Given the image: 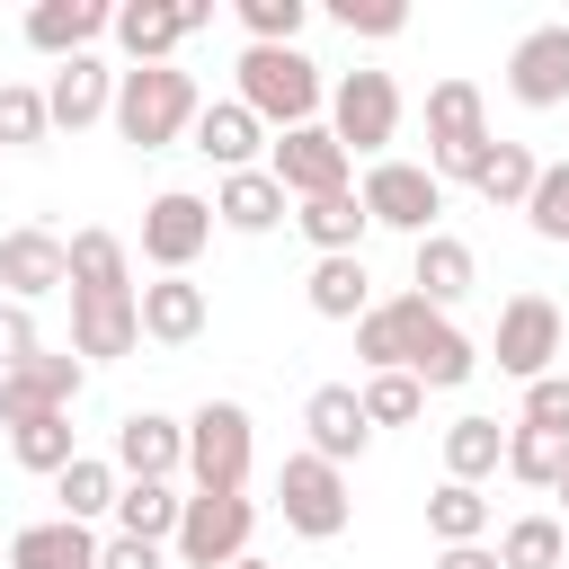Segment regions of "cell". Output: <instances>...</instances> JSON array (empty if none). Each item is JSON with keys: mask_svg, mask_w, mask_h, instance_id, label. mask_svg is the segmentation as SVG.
Returning <instances> with one entry per match:
<instances>
[{"mask_svg": "<svg viewBox=\"0 0 569 569\" xmlns=\"http://www.w3.org/2000/svg\"><path fill=\"white\" fill-rule=\"evenodd\" d=\"M196 116H204L196 71H178V62L116 71V133H124L133 151H169V142H187V133H196Z\"/></svg>", "mask_w": 569, "mask_h": 569, "instance_id": "6da1fadb", "label": "cell"}, {"mask_svg": "<svg viewBox=\"0 0 569 569\" xmlns=\"http://www.w3.org/2000/svg\"><path fill=\"white\" fill-rule=\"evenodd\" d=\"M320 62L302 53V44H240V107L258 116V124H276V133H293V124H320Z\"/></svg>", "mask_w": 569, "mask_h": 569, "instance_id": "7a4b0ae2", "label": "cell"}, {"mask_svg": "<svg viewBox=\"0 0 569 569\" xmlns=\"http://www.w3.org/2000/svg\"><path fill=\"white\" fill-rule=\"evenodd\" d=\"M249 462H258V427L240 400H204L187 418V480L213 489V498H240L249 489Z\"/></svg>", "mask_w": 569, "mask_h": 569, "instance_id": "3957f363", "label": "cell"}, {"mask_svg": "<svg viewBox=\"0 0 569 569\" xmlns=\"http://www.w3.org/2000/svg\"><path fill=\"white\" fill-rule=\"evenodd\" d=\"M329 133L347 142V160H391V142H400V80L391 71H347L338 89H329Z\"/></svg>", "mask_w": 569, "mask_h": 569, "instance_id": "277c9868", "label": "cell"}, {"mask_svg": "<svg viewBox=\"0 0 569 569\" xmlns=\"http://www.w3.org/2000/svg\"><path fill=\"white\" fill-rule=\"evenodd\" d=\"M489 142H498V133H489L480 89H471V80H436V89H427V169L471 187V169H480Z\"/></svg>", "mask_w": 569, "mask_h": 569, "instance_id": "5b68a950", "label": "cell"}, {"mask_svg": "<svg viewBox=\"0 0 569 569\" xmlns=\"http://www.w3.org/2000/svg\"><path fill=\"white\" fill-rule=\"evenodd\" d=\"M276 507H284V525H293L302 542H338V533H347V516H356L347 471H338V462H320L311 445H302V453H284V471H276Z\"/></svg>", "mask_w": 569, "mask_h": 569, "instance_id": "8992f818", "label": "cell"}, {"mask_svg": "<svg viewBox=\"0 0 569 569\" xmlns=\"http://www.w3.org/2000/svg\"><path fill=\"white\" fill-rule=\"evenodd\" d=\"M249 533H258V498H249V489H240V498L196 489L169 551H178V569H231V560H249Z\"/></svg>", "mask_w": 569, "mask_h": 569, "instance_id": "52a82bcc", "label": "cell"}, {"mask_svg": "<svg viewBox=\"0 0 569 569\" xmlns=\"http://www.w3.org/2000/svg\"><path fill=\"white\" fill-rule=\"evenodd\" d=\"M560 347H569V329H560L551 293H507L498 338H489L498 373H507V382H542V373H560Z\"/></svg>", "mask_w": 569, "mask_h": 569, "instance_id": "ba28073f", "label": "cell"}, {"mask_svg": "<svg viewBox=\"0 0 569 569\" xmlns=\"http://www.w3.org/2000/svg\"><path fill=\"white\" fill-rule=\"evenodd\" d=\"M356 196H365V213H373L382 231H409V240H427L436 213H445V178H436L427 160H373Z\"/></svg>", "mask_w": 569, "mask_h": 569, "instance_id": "9c48e42d", "label": "cell"}, {"mask_svg": "<svg viewBox=\"0 0 569 569\" xmlns=\"http://www.w3.org/2000/svg\"><path fill=\"white\" fill-rule=\"evenodd\" d=\"M204 240H213V196L160 187V196L142 204V258H151L160 276H187V267L204 258Z\"/></svg>", "mask_w": 569, "mask_h": 569, "instance_id": "30bf717a", "label": "cell"}, {"mask_svg": "<svg viewBox=\"0 0 569 569\" xmlns=\"http://www.w3.org/2000/svg\"><path fill=\"white\" fill-rule=\"evenodd\" d=\"M267 169H276V187H284L293 204H311V196H338V187H356V160H347V142H338L329 124H293V133H276Z\"/></svg>", "mask_w": 569, "mask_h": 569, "instance_id": "8fae6325", "label": "cell"}, {"mask_svg": "<svg viewBox=\"0 0 569 569\" xmlns=\"http://www.w3.org/2000/svg\"><path fill=\"white\" fill-rule=\"evenodd\" d=\"M80 382H89V365L62 347H44V356H27L18 373H0V427H27V418H71V400H80Z\"/></svg>", "mask_w": 569, "mask_h": 569, "instance_id": "7c38bea8", "label": "cell"}, {"mask_svg": "<svg viewBox=\"0 0 569 569\" xmlns=\"http://www.w3.org/2000/svg\"><path fill=\"white\" fill-rule=\"evenodd\" d=\"M507 98L516 107H569V18H542L507 44Z\"/></svg>", "mask_w": 569, "mask_h": 569, "instance_id": "4fadbf2b", "label": "cell"}, {"mask_svg": "<svg viewBox=\"0 0 569 569\" xmlns=\"http://www.w3.org/2000/svg\"><path fill=\"white\" fill-rule=\"evenodd\" d=\"M142 347V284L133 293H71V356L80 365H116Z\"/></svg>", "mask_w": 569, "mask_h": 569, "instance_id": "5bb4252c", "label": "cell"}, {"mask_svg": "<svg viewBox=\"0 0 569 569\" xmlns=\"http://www.w3.org/2000/svg\"><path fill=\"white\" fill-rule=\"evenodd\" d=\"M427 320H445L427 293H391V302H373V311L356 320V356H365V373H409Z\"/></svg>", "mask_w": 569, "mask_h": 569, "instance_id": "9a60e30c", "label": "cell"}, {"mask_svg": "<svg viewBox=\"0 0 569 569\" xmlns=\"http://www.w3.org/2000/svg\"><path fill=\"white\" fill-rule=\"evenodd\" d=\"M0 284H9V302H44V293H62V284H71V240H53L44 222L0 231Z\"/></svg>", "mask_w": 569, "mask_h": 569, "instance_id": "2e32d148", "label": "cell"}, {"mask_svg": "<svg viewBox=\"0 0 569 569\" xmlns=\"http://www.w3.org/2000/svg\"><path fill=\"white\" fill-rule=\"evenodd\" d=\"M302 427H311V453L338 462V471L373 445V418H365V391H356V382H320V391L302 400Z\"/></svg>", "mask_w": 569, "mask_h": 569, "instance_id": "e0dca14e", "label": "cell"}, {"mask_svg": "<svg viewBox=\"0 0 569 569\" xmlns=\"http://www.w3.org/2000/svg\"><path fill=\"white\" fill-rule=\"evenodd\" d=\"M116 471H124V480H169V471H187V418L124 409V418H116Z\"/></svg>", "mask_w": 569, "mask_h": 569, "instance_id": "ac0fdd59", "label": "cell"}, {"mask_svg": "<svg viewBox=\"0 0 569 569\" xmlns=\"http://www.w3.org/2000/svg\"><path fill=\"white\" fill-rule=\"evenodd\" d=\"M196 27H213V9L204 0H187V9H151V0H124L116 9V44L133 53V71H151V62H169Z\"/></svg>", "mask_w": 569, "mask_h": 569, "instance_id": "d6986e66", "label": "cell"}, {"mask_svg": "<svg viewBox=\"0 0 569 569\" xmlns=\"http://www.w3.org/2000/svg\"><path fill=\"white\" fill-rule=\"evenodd\" d=\"M44 107H53V133H80V124L116 116V71H107L98 53H71V62H53Z\"/></svg>", "mask_w": 569, "mask_h": 569, "instance_id": "ffe728a7", "label": "cell"}, {"mask_svg": "<svg viewBox=\"0 0 569 569\" xmlns=\"http://www.w3.org/2000/svg\"><path fill=\"white\" fill-rule=\"evenodd\" d=\"M98 36H116V9H107V0H36V9H27V44L53 53V62L89 53Z\"/></svg>", "mask_w": 569, "mask_h": 569, "instance_id": "44dd1931", "label": "cell"}, {"mask_svg": "<svg viewBox=\"0 0 569 569\" xmlns=\"http://www.w3.org/2000/svg\"><path fill=\"white\" fill-rule=\"evenodd\" d=\"M222 178H240V169H258V142H267V124L240 107V98H204V116H196V133H187Z\"/></svg>", "mask_w": 569, "mask_h": 569, "instance_id": "7402d4cb", "label": "cell"}, {"mask_svg": "<svg viewBox=\"0 0 569 569\" xmlns=\"http://www.w3.org/2000/svg\"><path fill=\"white\" fill-rule=\"evenodd\" d=\"M471 276H480L471 240H453V231H427V240H409V293H427L436 311H453V302L471 293Z\"/></svg>", "mask_w": 569, "mask_h": 569, "instance_id": "603a6c76", "label": "cell"}, {"mask_svg": "<svg viewBox=\"0 0 569 569\" xmlns=\"http://www.w3.org/2000/svg\"><path fill=\"white\" fill-rule=\"evenodd\" d=\"M284 213H293V196L276 187V169H240V178L213 187V222H222V231H249V240H258V231H276Z\"/></svg>", "mask_w": 569, "mask_h": 569, "instance_id": "cb8c5ba5", "label": "cell"}, {"mask_svg": "<svg viewBox=\"0 0 569 569\" xmlns=\"http://www.w3.org/2000/svg\"><path fill=\"white\" fill-rule=\"evenodd\" d=\"M204 320H213L204 284H187V276L142 284V338H160V347H196V338H204Z\"/></svg>", "mask_w": 569, "mask_h": 569, "instance_id": "d4e9b609", "label": "cell"}, {"mask_svg": "<svg viewBox=\"0 0 569 569\" xmlns=\"http://www.w3.org/2000/svg\"><path fill=\"white\" fill-rule=\"evenodd\" d=\"M9 569H98V533L71 525V516L18 525V533H9Z\"/></svg>", "mask_w": 569, "mask_h": 569, "instance_id": "484cf974", "label": "cell"}, {"mask_svg": "<svg viewBox=\"0 0 569 569\" xmlns=\"http://www.w3.org/2000/svg\"><path fill=\"white\" fill-rule=\"evenodd\" d=\"M293 231H302L320 258H356V240L373 231V213H365V196H356V187H338V196H311V204H293Z\"/></svg>", "mask_w": 569, "mask_h": 569, "instance_id": "4316f807", "label": "cell"}, {"mask_svg": "<svg viewBox=\"0 0 569 569\" xmlns=\"http://www.w3.org/2000/svg\"><path fill=\"white\" fill-rule=\"evenodd\" d=\"M489 471H507V427L471 409V418L445 427V480H471V489H480Z\"/></svg>", "mask_w": 569, "mask_h": 569, "instance_id": "83f0119b", "label": "cell"}, {"mask_svg": "<svg viewBox=\"0 0 569 569\" xmlns=\"http://www.w3.org/2000/svg\"><path fill=\"white\" fill-rule=\"evenodd\" d=\"M53 498H62V516H71V525H98V516H116V498H124V471H116V453H80V462L53 480Z\"/></svg>", "mask_w": 569, "mask_h": 569, "instance_id": "f1b7e54d", "label": "cell"}, {"mask_svg": "<svg viewBox=\"0 0 569 569\" xmlns=\"http://www.w3.org/2000/svg\"><path fill=\"white\" fill-rule=\"evenodd\" d=\"M178 516H187V498L169 489V480H124V498H116V533H133V542H178Z\"/></svg>", "mask_w": 569, "mask_h": 569, "instance_id": "f546056e", "label": "cell"}, {"mask_svg": "<svg viewBox=\"0 0 569 569\" xmlns=\"http://www.w3.org/2000/svg\"><path fill=\"white\" fill-rule=\"evenodd\" d=\"M71 293H133V258L116 231H71Z\"/></svg>", "mask_w": 569, "mask_h": 569, "instance_id": "4dcf8cb0", "label": "cell"}, {"mask_svg": "<svg viewBox=\"0 0 569 569\" xmlns=\"http://www.w3.org/2000/svg\"><path fill=\"white\" fill-rule=\"evenodd\" d=\"M302 293H311L320 320H365V311H373V302H365V293H373L365 249H356V258H311V284H302Z\"/></svg>", "mask_w": 569, "mask_h": 569, "instance_id": "1f68e13d", "label": "cell"}, {"mask_svg": "<svg viewBox=\"0 0 569 569\" xmlns=\"http://www.w3.org/2000/svg\"><path fill=\"white\" fill-rule=\"evenodd\" d=\"M409 373L427 382V391H462L471 373H480V347L453 329V320H427V338H418V356H409Z\"/></svg>", "mask_w": 569, "mask_h": 569, "instance_id": "d6a6232c", "label": "cell"}, {"mask_svg": "<svg viewBox=\"0 0 569 569\" xmlns=\"http://www.w3.org/2000/svg\"><path fill=\"white\" fill-rule=\"evenodd\" d=\"M533 178H542V160L525 151V142H489L480 151V169H471V196H489V204H533Z\"/></svg>", "mask_w": 569, "mask_h": 569, "instance_id": "836d02e7", "label": "cell"}, {"mask_svg": "<svg viewBox=\"0 0 569 569\" xmlns=\"http://www.w3.org/2000/svg\"><path fill=\"white\" fill-rule=\"evenodd\" d=\"M9 453H18V471L62 480L80 462V436H71V418H27V427H9Z\"/></svg>", "mask_w": 569, "mask_h": 569, "instance_id": "e575fe53", "label": "cell"}, {"mask_svg": "<svg viewBox=\"0 0 569 569\" xmlns=\"http://www.w3.org/2000/svg\"><path fill=\"white\" fill-rule=\"evenodd\" d=\"M427 533L453 551V542H489V498L471 489V480H445L436 498H427Z\"/></svg>", "mask_w": 569, "mask_h": 569, "instance_id": "d590c367", "label": "cell"}, {"mask_svg": "<svg viewBox=\"0 0 569 569\" xmlns=\"http://www.w3.org/2000/svg\"><path fill=\"white\" fill-rule=\"evenodd\" d=\"M507 471L525 480V489H560L569 480V436H542V427H507Z\"/></svg>", "mask_w": 569, "mask_h": 569, "instance_id": "8d00e7d4", "label": "cell"}, {"mask_svg": "<svg viewBox=\"0 0 569 569\" xmlns=\"http://www.w3.org/2000/svg\"><path fill=\"white\" fill-rule=\"evenodd\" d=\"M498 560H507V569H560V560H569L560 516H516V525L498 533Z\"/></svg>", "mask_w": 569, "mask_h": 569, "instance_id": "74e56055", "label": "cell"}, {"mask_svg": "<svg viewBox=\"0 0 569 569\" xmlns=\"http://www.w3.org/2000/svg\"><path fill=\"white\" fill-rule=\"evenodd\" d=\"M53 133V107H44V89H27V80H0V151H36Z\"/></svg>", "mask_w": 569, "mask_h": 569, "instance_id": "f35d334b", "label": "cell"}, {"mask_svg": "<svg viewBox=\"0 0 569 569\" xmlns=\"http://www.w3.org/2000/svg\"><path fill=\"white\" fill-rule=\"evenodd\" d=\"M525 222H533V240L569 249V160H542V178H533V204H525Z\"/></svg>", "mask_w": 569, "mask_h": 569, "instance_id": "ab89813d", "label": "cell"}, {"mask_svg": "<svg viewBox=\"0 0 569 569\" xmlns=\"http://www.w3.org/2000/svg\"><path fill=\"white\" fill-rule=\"evenodd\" d=\"M427 409V382L418 373H365V418L373 427H409Z\"/></svg>", "mask_w": 569, "mask_h": 569, "instance_id": "60d3db41", "label": "cell"}, {"mask_svg": "<svg viewBox=\"0 0 569 569\" xmlns=\"http://www.w3.org/2000/svg\"><path fill=\"white\" fill-rule=\"evenodd\" d=\"M302 18H311V0H240L249 44H293V36H302Z\"/></svg>", "mask_w": 569, "mask_h": 569, "instance_id": "b9f144b4", "label": "cell"}, {"mask_svg": "<svg viewBox=\"0 0 569 569\" xmlns=\"http://www.w3.org/2000/svg\"><path fill=\"white\" fill-rule=\"evenodd\" d=\"M329 18H338L347 36H400V27H409L400 0H329Z\"/></svg>", "mask_w": 569, "mask_h": 569, "instance_id": "7bdbcfd3", "label": "cell"}, {"mask_svg": "<svg viewBox=\"0 0 569 569\" xmlns=\"http://www.w3.org/2000/svg\"><path fill=\"white\" fill-rule=\"evenodd\" d=\"M525 427H542V436H569V373H542V382H525Z\"/></svg>", "mask_w": 569, "mask_h": 569, "instance_id": "ee69618b", "label": "cell"}, {"mask_svg": "<svg viewBox=\"0 0 569 569\" xmlns=\"http://www.w3.org/2000/svg\"><path fill=\"white\" fill-rule=\"evenodd\" d=\"M27 356H44V338H36V320H27V302H0V373H18Z\"/></svg>", "mask_w": 569, "mask_h": 569, "instance_id": "f6af8a7d", "label": "cell"}, {"mask_svg": "<svg viewBox=\"0 0 569 569\" xmlns=\"http://www.w3.org/2000/svg\"><path fill=\"white\" fill-rule=\"evenodd\" d=\"M98 569H169V551L160 542H133V533H107L98 542Z\"/></svg>", "mask_w": 569, "mask_h": 569, "instance_id": "bcb514c9", "label": "cell"}, {"mask_svg": "<svg viewBox=\"0 0 569 569\" xmlns=\"http://www.w3.org/2000/svg\"><path fill=\"white\" fill-rule=\"evenodd\" d=\"M436 569H507V560H498V542H453V551H436Z\"/></svg>", "mask_w": 569, "mask_h": 569, "instance_id": "7dc6e473", "label": "cell"}, {"mask_svg": "<svg viewBox=\"0 0 569 569\" xmlns=\"http://www.w3.org/2000/svg\"><path fill=\"white\" fill-rule=\"evenodd\" d=\"M231 569H267V560H258V551H249V560H231Z\"/></svg>", "mask_w": 569, "mask_h": 569, "instance_id": "c3c4849f", "label": "cell"}, {"mask_svg": "<svg viewBox=\"0 0 569 569\" xmlns=\"http://www.w3.org/2000/svg\"><path fill=\"white\" fill-rule=\"evenodd\" d=\"M551 498H560V507H569V480H560V489H551Z\"/></svg>", "mask_w": 569, "mask_h": 569, "instance_id": "681fc988", "label": "cell"}, {"mask_svg": "<svg viewBox=\"0 0 569 569\" xmlns=\"http://www.w3.org/2000/svg\"><path fill=\"white\" fill-rule=\"evenodd\" d=\"M0 560H9V542H0Z\"/></svg>", "mask_w": 569, "mask_h": 569, "instance_id": "f907efd6", "label": "cell"}, {"mask_svg": "<svg viewBox=\"0 0 569 569\" xmlns=\"http://www.w3.org/2000/svg\"><path fill=\"white\" fill-rule=\"evenodd\" d=\"M560 356H569V347H560Z\"/></svg>", "mask_w": 569, "mask_h": 569, "instance_id": "816d5d0a", "label": "cell"}]
</instances>
